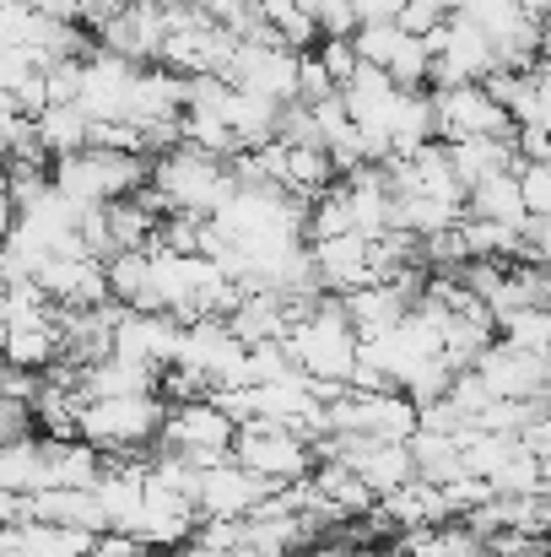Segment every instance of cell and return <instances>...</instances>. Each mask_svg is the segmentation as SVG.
Masks as SVG:
<instances>
[{
    "mask_svg": "<svg viewBox=\"0 0 551 557\" xmlns=\"http://www.w3.org/2000/svg\"><path fill=\"white\" fill-rule=\"evenodd\" d=\"M287 352L314 384L352 389L358 358H363V336H358V325L347 314V298L320 293L314 304H298L292 309V331H287Z\"/></svg>",
    "mask_w": 551,
    "mask_h": 557,
    "instance_id": "cell-1",
    "label": "cell"
},
{
    "mask_svg": "<svg viewBox=\"0 0 551 557\" xmlns=\"http://www.w3.org/2000/svg\"><path fill=\"white\" fill-rule=\"evenodd\" d=\"M163 216H200V222H216L233 200H238V180L222 158H205V152H168L152 163V185L141 189Z\"/></svg>",
    "mask_w": 551,
    "mask_h": 557,
    "instance_id": "cell-2",
    "label": "cell"
},
{
    "mask_svg": "<svg viewBox=\"0 0 551 557\" xmlns=\"http://www.w3.org/2000/svg\"><path fill=\"white\" fill-rule=\"evenodd\" d=\"M147 185H152V163L130 152L87 147V152L54 158V189H65L76 206H114V200L141 195Z\"/></svg>",
    "mask_w": 551,
    "mask_h": 557,
    "instance_id": "cell-3",
    "label": "cell"
},
{
    "mask_svg": "<svg viewBox=\"0 0 551 557\" xmlns=\"http://www.w3.org/2000/svg\"><path fill=\"white\" fill-rule=\"evenodd\" d=\"M168 433V406L163 395H125V400H87L82 406V438L103 455H130L147 449Z\"/></svg>",
    "mask_w": 551,
    "mask_h": 557,
    "instance_id": "cell-4",
    "label": "cell"
},
{
    "mask_svg": "<svg viewBox=\"0 0 551 557\" xmlns=\"http://www.w3.org/2000/svg\"><path fill=\"white\" fill-rule=\"evenodd\" d=\"M330 433H358L373 444H411L422 433V406L400 389H384V395L347 389L341 400H330Z\"/></svg>",
    "mask_w": 551,
    "mask_h": 557,
    "instance_id": "cell-5",
    "label": "cell"
},
{
    "mask_svg": "<svg viewBox=\"0 0 551 557\" xmlns=\"http://www.w3.org/2000/svg\"><path fill=\"white\" fill-rule=\"evenodd\" d=\"M233 460L249 466L254 476L287 487V482H309L320 466H314V444L281 422H249L238 428V444H233Z\"/></svg>",
    "mask_w": 551,
    "mask_h": 557,
    "instance_id": "cell-6",
    "label": "cell"
},
{
    "mask_svg": "<svg viewBox=\"0 0 551 557\" xmlns=\"http://www.w3.org/2000/svg\"><path fill=\"white\" fill-rule=\"evenodd\" d=\"M163 444L184 455V460H195L200 471H211V466H222V460H233V444H238V422L205 395V400H184L168 411V433H163Z\"/></svg>",
    "mask_w": 551,
    "mask_h": 557,
    "instance_id": "cell-7",
    "label": "cell"
},
{
    "mask_svg": "<svg viewBox=\"0 0 551 557\" xmlns=\"http://www.w3.org/2000/svg\"><path fill=\"white\" fill-rule=\"evenodd\" d=\"M433 109H438V141H471V136L519 141L514 114H509L487 87H449V92H433Z\"/></svg>",
    "mask_w": 551,
    "mask_h": 557,
    "instance_id": "cell-8",
    "label": "cell"
},
{
    "mask_svg": "<svg viewBox=\"0 0 551 557\" xmlns=\"http://www.w3.org/2000/svg\"><path fill=\"white\" fill-rule=\"evenodd\" d=\"M233 87L243 92H260L271 103H298V82H303V54L298 49H281V44H238V60L227 71Z\"/></svg>",
    "mask_w": 551,
    "mask_h": 557,
    "instance_id": "cell-9",
    "label": "cell"
},
{
    "mask_svg": "<svg viewBox=\"0 0 551 557\" xmlns=\"http://www.w3.org/2000/svg\"><path fill=\"white\" fill-rule=\"evenodd\" d=\"M281 487L254 476L238 460H222L200 476V520H254Z\"/></svg>",
    "mask_w": 551,
    "mask_h": 557,
    "instance_id": "cell-10",
    "label": "cell"
},
{
    "mask_svg": "<svg viewBox=\"0 0 551 557\" xmlns=\"http://www.w3.org/2000/svg\"><path fill=\"white\" fill-rule=\"evenodd\" d=\"M476 373L487 379V389L498 400H541L551 389V358L547 352H525L514 342H492L481 358H476Z\"/></svg>",
    "mask_w": 551,
    "mask_h": 557,
    "instance_id": "cell-11",
    "label": "cell"
},
{
    "mask_svg": "<svg viewBox=\"0 0 551 557\" xmlns=\"http://www.w3.org/2000/svg\"><path fill=\"white\" fill-rule=\"evenodd\" d=\"M136 76H141V65H136V60H125V54H109V49H92V54H87V87H82V109H87L98 125H130Z\"/></svg>",
    "mask_w": 551,
    "mask_h": 557,
    "instance_id": "cell-12",
    "label": "cell"
},
{
    "mask_svg": "<svg viewBox=\"0 0 551 557\" xmlns=\"http://www.w3.org/2000/svg\"><path fill=\"white\" fill-rule=\"evenodd\" d=\"M114 352L168 373L184 352V320L179 314H152V309H125L120 331H114Z\"/></svg>",
    "mask_w": 551,
    "mask_h": 557,
    "instance_id": "cell-13",
    "label": "cell"
},
{
    "mask_svg": "<svg viewBox=\"0 0 551 557\" xmlns=\"http://www.w3.org/2000/svg\"><path fill=\"white\" fill-rule=\"evenodd\" d=\"M314 249V271H320V287L336 293V298H352L378 282L373 271V244L363 233H347V238H325V244H309Z\"/></svg>",
    "mask_w": 551,
    "mask_h": 557,
    "instance_id": "cell-14",
    "label": "cell"
},
{
    "mask_svg": "<svg viewBox=\"0 0 551 557\" xmlns=\"http://www.w3.org/2000/svg\"><path fill=\"white\" fill-rule=\"evenodd\" d=\"M416 304H422V298H416L411 287H400V282H373V287L347 298V314H352V325H358L363 342H378V336H389L395 325H405V314H411Z\"/></svg>",
    "mask_w": 551,
    "mask_h": 557,
    "instance_id": "cell-15",
    "label": "cell"
},
{
    "mask_svg": "<svg viewBox=\"0 0 551 557\" xmlns=\"http://www.w3.org/2000/svg\"><path fill=\"white\" fill-rule=\"evenodd\" d=\"M347 200H352V222H358V233L367 244L395 233V189L384 180V169L367 163L358 174H347Z\"/></svg>",
    "mask_w": 551,
    "mask_h": 557,
    "instance_id": "cell-16",
    "label": "cell"
},
{
    "mask_svg": "<svg viewBox=\"0 0 551 557\" xmlns=\"http://www.w3.org/2000/svg\"><path fill=\"white\" fill-rule=\"evenodd\" d=\"M449 158H454V174L465 180V189L487 185L498 174H525V158H519V141H492V136H471V141H443Z\"/></svg>",
    "mask_w": 551,
    "mask_h": 557,
    "instance_id": "cell-17",
    "label": "cell"
},
{
    "mask_svg": "<svg viewBox=\"0 0 551 557\" xmlns=\"http://www.w3.org/2000/svg\"><path fill=\"white\" fill-rule=\"evenodd\" d=\"M227 325H233V336L254 352V347L287 342V331H292V304L276 298V293H249V298L227 314Z\"/></svg>",
    "mask_w": 551,
    "mask_h": 557,
    "instance_id": "cell-18",
    "label": "cell"
},
{
    "mask_svg": "<svg viewBox=\"0 0 551 557\" xmlns=\"http://www.w3.org/2000/svg\"><path fill=\"white\" fill-rule=\"evenodd\" d=\"M87 400H125V395H163V369L136 363V358H103L87 369Z\"/></svg>",
    "mask_w": 551,
    "mask_h": 557,
    "instance_id": "cell-19",
    "label": "cell"
},
{
    "mask_svg": "<svg viewBox=\"0 0 551 557\" xmlns=\"http://www.w3.org/2000/svg\"><path fill=\"white\" fill-rule=\"evenodd\" d=\"M465 211H471L476 222H503V227H525V222H530V206H525L519 174H498V180L476 185Z\"/></svg>",
    "mask_w": 551,
    "mask_h": 557,
    "instance_id": "cell-20",
    "label": "cell"
},
{
    "mask_svg": "<svg viewBox=\"0 0 551 557\" xmlns=\"http://www.w3.org/2000/svg\"><path fill=\"white\" fill-rule=\"evenodd\" d=\"M92 136H98V120H92L82 103H54V109L38 120V141H43V152H54V158L87 152Z\"/></svg>",
    "mask_w": 551,
    "mask_h": 557,
    "instance_id": "cell-21",
    "label": "cell"
},
{
    "mask_svg": "<svg viewBox=\"0 0 551 557\" xmlns=\"http://www.w3.org/2000/svg\"><path fill=\"white\" fill-rule=\"evenodd\" d=\"M281 189L298 200H320L325 189H336V163L325 147H287V169H281Z\"/></svg>",
    "mask_w": 551,
    "mask_h": 557,
    "instance_id": "cell-22",
    "label": "cell"
},
{
    "mask_svg": "<svg viewBox=\"0 0 551 557\" xmlns=\"http://www.w3.org/2000/svg\"><path fill=\"white\" fill-rule=\"evenodd\" d=\"M411 455H416V476L433 482V487H449V482L465 476L460 438H449V433H416V438H411Z\"/></svg>",
    "mask_w": 551,
    "mask_h": 557,
    "instance_id": "cell-23",
    "label": "cell"
},
{
    "mask_svg": "<svg viewBox=\"0 0 551 557\" xmlns=\"http://www.w3.org/2000/svg\"><path fill=\"white\" fill-rule=\"evenodd\" d=\"M98 531H71V525H22V557H92Z\"/></svg>",
    "mask_w": 551,
    "mask_h": 557,
    "instance_id": "cell-24",
    "label": "cell"
},
{
    "mask_svg": "<svg viewBox=\"0 0 551 557\" xmlns=\"http://www.w3.org/2000/svg\"><path fill=\"white\" fill-rule=\"evenodd\" d=\"M43 482V433L0 449V493H38Z\"/></svg>",
    "mask_w": 551,
    "mask_h": 557,
    "instance_id": "cell-25",
    "label": "cell"
},
{
    "mask_svg": "<svg viewBox=\"0 0 551 557\" xmlns=\"http://www.w3.org/2000/svg\"><path fill=\"white\" fill-rule=\"evenodd\" d=\"M352 44H358L363 65H378V71H395V65H400V54H405V44H411V33H405L400 22H363Z\"/></svg>",
    "mask_w": 551,
    "mask_h": 557,
    "instance_id": "cell-26",
    "label": "cell"
},
{
    "mask_svg": "<svg viewBox=\"0 0 551 557\" xmlns=\"http://www.w3.org/2000/svg\"><path fill=\"white\" fill-rule=\"evenodd\" d=\"M347 233H358V222H352L347 185H336V189H325V195L309 206V238H314V244H325V238H347Z\"/></svg>",
    "mask_w": 551,
    "mask_h": 557,
    "instance_id": "cell-27",
    "label": "cell"
},
{
    "mask_svg": "<svg viewBox=\"0 0 551 557\" xmlns=\"http://www.w3.org/2000/svg\"><path fill=\"white\" fill-rule=\"evenodd\" d=\"M498 336L514 342V347H525V352H547L551 358V309L547 304H536V309H514V314H503V320H498Z\"/></svg>",
    "mask_w": 551,
    "mask_h": 557,
    "instance_id": "cell-28",
    "label": "cell"
},
{
    "mask_svg": "<svg viewBox=\"0 0 551 557\" xmlns=\"http://www.w3.org/2000/svg\"><path fill=\"white\" fill-rule=\"evenodd\" d=\"M314 54H320V65L336 76V87H347V82L363 71V54H358V44H352V38H320V49H314Z\"/></svg>",
    "mask_w": 551,
    "mask_h": 557,
    "instance_id": "cell-29",
    "label": "cell"
},
{
    "mask_svg": "<svg viewBox=\"0 0 551 557\" xmlns=\"http://www.w3.org/2000/svg\"><path fill=\"white\" fill-rule=\"evenodd\" d=\"M33 76H43L38 49H0V92H22Z\"/></svg>",
    "mask_w": 551,
    "mask_h": 557,
    "instance_id": "cell-30",
    "label": "cell"
},
{
    "mask_svg": "<svg viewBox=\"0 0 551 557\" xmlns=\"http://www.w3.org/2000/svg\"><path fill=\"white\" fill-rule=\"evenodd\" d=\"M519 185H525V206H530V216H551V163H525Z\"/></svg>",
    "mask_w": 551,
    "mask_h": 557,
    "instance_id": "cell-31",
    "label": "cell"
},
{
    "mask_svg": "<svg viewBox=\"0 0 551 557\" xmlns=\"http://www.w3.org/2000/svg\"><path fill=\"white\" fill-rule=\"evenodd\" d=\"M352 11H358L363 22H400L405 0H352Z\"/></svg>",
    "mask_w": 551,
    "mask_h": 557,
    "instance_id": "cell-32",
    "label": "cell"
},
{
    "mask_svg": "<svg viewBox=\"0 0 551 557\" xmlns=\"http://www.w3.org/2000/svg\"><path fill=\"white\" fill-rule=\"evenodd\" d=\"M519 5H525L530 16H551V0H519Z\"/></svg>",
    "mask_w": 551,
    "mask_h": 557,
    "instance_id": "cell-33",
    "label": "cell"
},
{
    "mask_svg": "<svg viewBox=\"0 0 551 557\" xmlns=\"http://www.w3.org/2000/svg\"><path fill=\"white\" fill-rule=\"evenodd\" d=\"M541 71H551V22H547V49H541Z\"/></svg>",
    "mask_w": 551,
    "mask_h": 557,
    "instance_id": "cell-34",
    "label": "cell"
},
{
    "mask_svg": "<svg viewBox=\"0 0 551 557\" xmlns=\"http://www.w3.org/2000/svg\"><path fill=\"white\" fill-rule=\"evenodd\" d=\"M298 5H303L309 16H320V5H325V0H298Z\"/></svg>",
    "mask_w": 551,
    "mask_h": 557,
    "instance_id": "cell-35",
    "label": "cell"
}]
</instances>
